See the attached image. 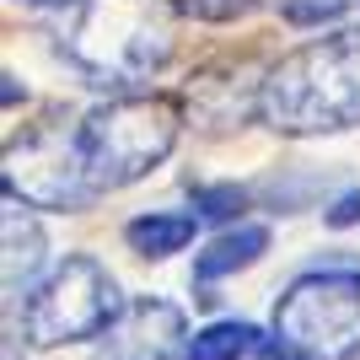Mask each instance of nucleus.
Wrapping results in <instances>:
<instances>
[{"mask_svg":"<svg viewBox=\"0 0 360 360\" xmlns=\"http://www.w3.org/2000/svg\"><path fill=\"white\" fill-rule=\"evenodd\" d=\"M178 16V0H70L54 27V49L86 86L129 91L167 70Z\"/></svg>","mask_w":360,"mask_h":360,"instance_id":"f257e3e1","label":"nucleus"},{"mask_svg":"<svg viewBox=\"0 0 360 360\" xmlns=\"http://www.w3.org/2000/svg\"><path fill=\"white\" fill-rule=\"evenodd\" d=\"M258 119L274 135H333L360 124V27L323 32L264 70Z\"/></svg>","mask_w":360,"mask_h":360,"instance_id":"f03ea898","label":"nucleus"},{"mask_svg":"<svg viewBox=\"0 0 360 360\" xmlns=\"http://www.w3.org/2000/svg\"><path fill=\"white\" fill-rule=\"evenodd\" d=\"M178 103H167V97H113V103L91 108L81 119V156H86L97 194L129 188L150 167H162L178 146Z\"/></svg>","mask_w":360,"mask_h":360,"instance_id":"7ed1b4c3","label":"nucleus"},{"mask_svg":"<svg viewBox=\"0 0 360 360\" xmlns=\"http://www.w3.org/2000/svg\"><path fill=\"white\" fill-rule=\"evenodd\" d=\"M6 199L27 205V210H86L97 194V183L81 156V119H44L27 135H16L6 146Z\"/></svg>","mask_w":360,"mask_h":360,"instance_id":"20e7f679","label":"nucleus"},{"mask_svg":"<svg viewBox=\"0 0 360 360\" xmlns=\"http://www.w3.org/2000/svg\"><path fill=\"white\" fill-rule=\"evenodd\" d=\"M124 312L119 285L97 258H65L32 285L22 301V333L38 349L54 345H81V339H103L108 323ZM16 317V312H11Z\"/></svg>","mask_w":360,"mask_h":360,"instance_id":"39448f33","label":"nucleus"},{"mask_svg":"<svg viewBox=\"0 0 360 360\" xmlns=\"http://www.w3.org/2000/svg\"><path fill=\"white\" fill-rule=\"evenodd\" d=\"M274 339L307 360H360V269L301 274L274 307Z\"/></svg>","mask_w":360,"mask_h":360,"instance_id":"423d86ee","label":"nucleus"},{"mask_svg":"<svg viewBox=\"0 0 360 360\" xmlns=\"http://www.w3.org/2000/svg\"><path fill=\"white\" fill-rule=\"evenodd\" d=\"M188 323L172 301L140 296L124 301V312L97 339V360H188Z\"/></svg>","mask_w":360,"mask_h":360,"instance_id":"0eeeda50","label":"nucleus"},{"mask_svg":"<svg viewBox=\"0 0 360 360\" xmlns=\"http://www.w3.org/2000/svg\"><path fill=\"white\" fill-rule=\"evenodd\" d=\"M258 91H264V75L253 65H215L188 86V119L210 135L242 129L258 113Z\"/></svg>","mask_w":360,"mask_h":360,"instance_id":"6e6552de","label":"nucleus"},{"mask_svg":"<svg viewBox=\"0 0 360 360\" xmlns=\"http://www.w3.org/2000/svg\"><path fill=\"white\" fill-rule=\"evenodd\" d=\"M6 307H22V301L32 296V280H38V269H44V226L32 221L27 205H6Z\"/></svg>","mask_w":360,"mask_h":360,"instance_id":"1a4fd4ad","label":"nucleus"},{"mask_svg":"<svg viewBox=\"0 0 360 360\" xmlns=\"http://www.w3.org/2000/svg\"><path fill=\"white\" fill-rule=\"evenodd\" d=\"M264 248H269V231H264V226H231V231H221V237L194 258V280L210 285L221 274H237V269H248V264H258Z\"/></svg>","mask_w":360,"mask_h":360,"instance_id":"9d476101","label":"nucleus"},{"mask_svg":"<svg viewBox=\"0 0 360 360\" xmlns=\"http://www.w3.org/2000/svg\"><path fill=\"white\" fill-rule=\"evenodd\" d=\"M194 231H199L194 215H162V210H150V215H140V221L124 226V242H129L140 258H172V253H183V248L194 242Z\"/></svg>","mask_w":360,"mask_h":360,"instance_id":"9b49d317","label":"nucleus"},{"mask_svg":"<svg viewBox=\"0 0 360 360\" xmlns=\"http://www.w3.org/2000/svg\"><path fill=\"white\" fill-rule=\"evenodd\" d=\"M264 349L253 323H210V328L194 333V345H188V360H248Z\"/></svg>","mask_w":360,"mask_h":360,"instance_id":"f8f14e48","label":"nucleus"},{"mask_svg":"<svg viewBox=\"0 0 360 360\" xmlns=\"http://www.w3.org/2000/svg\"><path fill=\"white\" fill-rule=\"evenodd\" d=\"M258 6H269V0H178V11L194 16V22H237Z\"/></svg>","mask_w":360,"mask_h":360,"instance_id":"ddd939ff","label":"nucleus"},{"mask_svg":"<svg viewBox=\"0 0 360 360\" xmlns=\"http://www.w3.org/2000/svg\"><path fill=\"white\" fill-rule=\"evenodd\" d=\"M269 6H280V16L290 22H333L345 11H360V0H269Z\"/></svg>","mask_w":360,"mask_h":360,"instance_id":"4468645a","label":"nucleus"},{"mask_svg":"<svg viewBox=\"0 0 360 360\" xmlns=\"http://www.w3.org/2000/svg\"><path fill=\"white\" fill-rule=\"evenodd\" d=\"M199 205H205V215H231V210H242V194L237 188H205V194H199Z\"/></svg>","mask_w":360,"mask_h":360,"instance_id":"2eb2a0df","label":"nucleus"},{"mask_svg":"<svg viewBox=\"0 0 360 360\" xmlns=\"http://www.w3.org/2000/svg\"><path fill=\"white\" fill-rule=\"evenodd\" d=\"M355 221H360V194H345L328 210V226H355Z\"/></svg>","mask_w":360,"mask_h":360,"instance_id":"dca6fc26","label":"nucleus"},{"mask_svg":"<svg viewBox=\"0 0 360 360\" xmlns=\"http://www.w3.org/2000/svg\"><path fill=\"white\" fill-rule=\"evenodd\" d=\"M258 360H307L301 349H290L285 339H264V349H258Z\"/></svg>","mask_w":360,"mask_h":360,"instance_id":"f3484780","label":"nucleus"},{"mask_svg":"<svg viewBox=\"0 0 360 360\" xmlns=\"http://www.w3.org/2000/svg\"><path fill=\"white\" fill-rule=\"evenodd\" d=\"M27 6H70V0H27Z\"/></svg>","mask_w":360,"mask_h":360,"instance_id":"a211bd4d","label":"nucleus"}]
</instances>
